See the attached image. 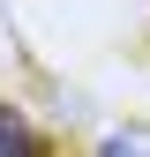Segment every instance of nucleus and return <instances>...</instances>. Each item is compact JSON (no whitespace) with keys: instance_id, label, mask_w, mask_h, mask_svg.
Masks as SVG:
<instances>
[{"instance_id":"f257e3e1","label":"nucleus","mask_w":150,"mask_h":157,"mask_svg":"<svg viewBox=\"0 0 150 157\" xmlns=\"http://www.w3.org/2000/svg\"><path fill=\"white\" fill-rule=\"evenodd\" d=\"M0 150H38V135L23 127V112H15V105H0Z\"/></svg>"},{"instance_id":"f03ea898","label":"nucleus","mask_w":150,"mask_h":157,"mask_svg":"<svg viewBox=\"0 0 150 157\" xmlns=\"http://www.w3.org/2000/svg\"><path fill=\"white\" fill-rule=\"evenodd\" d=\"M105 150H150V135L143 127H120V135H105Z\"/></svg>"}]
</instances>
